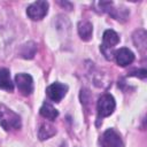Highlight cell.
<instances>
[{
  "label": "cell",
  "instance_id": "1",
  "mask_svg": "<svg viewBox=\"0 0 147 147\" xmlns=\"http://www.w3.org/2000/svg\"><path fill=\"white\" fill-rule=\"evenodd\" d=\"M0 125L5 131H13L21 127V117L18 114L6 107L5 105H0Z\"/></svg>",
  "mask_w": 147,
  "mask_h": 147
},
{
  "label": "cell",
  "instance_id": "2",
  "mask_svg": "<svg viewBox=\"0 0 147 147\" xmlns=\"http://www.w3.org/2000/svg\"><path fill=\"white\" fill-rule=\"evenodd\" d=\"M116 102L115 99L111 94H103L99 98L98 103H96V109H98V116L103 118L109 115H111L115 110Z\"/></svg>",
  "mask_w": 147,
  "mask_h": 147
},
{
  "label": "cell",
  "instance_id": "3",
  "mask_svg": "<svg viewBox=\"0 0 147 147\" xmlns=\"http://www.w3.org/2000/svg\"><path fill=\"white\" fill-rule=\"evenodd\" d=\"M48 7H49V5L47 1H42V0L34 1L28 6L26 15L32 21H39L46 16V14L48 11Z\"/></svg>",
  "mask_w": 147,
  "mask_h": 147
},
{
  "label": "cell",
  "instance_id": "4",
  "mask_svg": "<svg viewBox=\"0 0 147 147\" xmlns=\"http://www.w3.org/2000/svg\"><path fill=\"white\" fill-rule=\"evenodd\" d=\"M15 84L18 91L23 95H30L33 92V79L31 75L25 72H20L15 76Z\"/></svg>",
  "mask_w": 147,
  "mask_h": 147
},
{
  "label": "cell",
  "instance_id": "5",
  "mask_svg": "<svg viewBox=\"0 0 147 147\" xmlns=\"http://www.w3.org/2000/svg\"><path fill=\"white\" fill-rule=\"evenodd\" d=\"M100 141H101L102 147H124L121 134L115 129L106 130L103 132Z\"/></svg>",
  "mask_w": 147,
  "mask_h": 147
},
{
  "label": "cell",
  "instance_id": "6",
  "mask_svg": "<svg viewBox=\"0 0 147 147\" xmlns=\"http://www.w3.org/2000/svg\"><path fill=\"white\" fill-rule=\"evenodd\" d=\"M67 92H68V85L62 84L60 82H55V83L51 84L46 88L47 96L52 101H55V102H60L64 98V95L67 94Z\"/></svg>",
  "mask_w": 147,
  "mask_h": 147
},
{
  "label": "cell",
  "instance_id": "7",
  "mask_svg": "<svg viewBox=\"0 0 147 147\" xmlns=\"http://www.w3.org/2000/svg\"><path fill=\"white\" fill-rule=\"evenodd\" d=\"M114 56H115L117 64L121 67H126V65L131 64L134 60V54L132 53V51H130L126 47H122V48L117 49L114 53Z\"/></svg>",
  "mask_w": 147,
  "mask_h": 147
},
{
  "label": "cell",
  "instance_id": "8",
  "mask_svg": "<svg viewBox=\"0 0 147 147\" xmlns=\"http://www.w3.org/2000/svg\"><path fill=\"white\" fill-rule=\"evenodd\" d=\"M102 40H103V42H102L101 46H103V47H106V48L113 49V47L116 46V45L119 42V37H118V34H117L114 30H110V29H109V30H106V31L103 32Z\"/></svg>",
  "mask_w": 147,
  "mask_h": 147
},
{
  "label": "cell",
  "instance_id": "9",
  "mask_svg": "<svg viewBox=\"0 0 147 147\" xmlns=\"http://www.w3.org/2000/svg\"><path fill=\"white\" fill-rule=\"evenodd\" d=\"M0 88L13 92L14 83L10 79V71L7 68H0Z\"/></svg>",
  "mask_w": 147,
  "mask_h": 147
},
{
  "label": "cell",
  "instance_id": "10",
  "mask_svg": "<svg viewBox=\"0 0 147 147\" xmlns=\"http://www.w3.org/2000/svg\"><path fill=\"white\" fill-rule=\"evenodd\" d=\"M93 33V25L88 21H80L78 23V34L82 40L88 41L92 38Z\"/></svg>",
  "mask_w": 147,
  "mask_h": 147
},
{
  "label": "cell",
  "instance_id": "11",
  "mask_svg": "<svg viewBox=\"0 0 147 147\" xmlns=\"http://www.w3.org/2000/svg\"><path fill=\"white\" fill-rule=\"evenodd\" d=\"M37 52V44L33 41H28L23 44L18 51V55L23 59H32Z\"/></svg>",
  "mask_w": 147,
  "mask_h": 147
},
{
  "label": "cell",
  "instance_id": "12",
  "mask_svg": "<svg viewBox=\"0 0 147 147\" xmlns=\"http://www.w3.org/2000/svg\"><path fill=\"white\" fill-rule=\"evenodd\" d=\"M56 133V129L51 125L49 123H42L39 126L38 130V138L40 140H45V139H49L51 137H53Z\"/></svg>",
  "mask_w": 147,
  "mask_h": 147
},
{
  "label": "cell",
  "instance_id": "13",
  "mask_svg": "<svg viewBox=\"0 0 147 147\" xmlns=\"http://www.w3.org/2000/svg\"><path fill=\"white\" fill-rule=\"evenodd\" d=\"M39 113H40V115L42 117H45V118H47L49 121H54L59 116L57 109H55L51 103H46V102L40 107Z\"/></svg>",
  "mask_w": 147,
  "mask_h": 147
},
{
  "label": "cell",
  "instance_id": "14",
  "mask_svg": "<svg viewBox=\"0 0 147 147\" xmlns=\"http://www.w3.org/2000/svg\"><path fill=\"white\" fill-rule=\"evenodd\" d=\"M133 42L137 46V48H139L140 51L144 52V49L146 48V32H145V30H138L134 32Z\"/></svg>",
  "mask_w": 147,
  "mask_h": 147
},
{
  "label": "cell",
  "instance_id": "15",
  "mask_svg": "<svg viewBox=\"0 0 147 147\" xmlns=\"http://www.w3.org/2000/svg\"><path fill=\"white\" fill-rule=\"evenodd\" d=\"M129 76H136V77H139V78H146L147 76V70L146 69H139V70H136V71H132L129 74Z\"/></svg>",
  "mask_w": 147,
  "mask_h": 147
}]
</instances>
